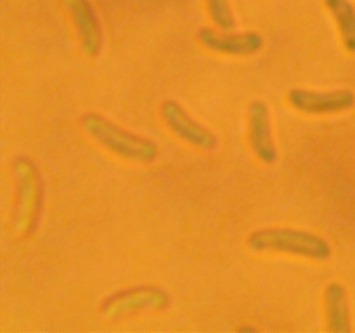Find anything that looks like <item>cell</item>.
I'll list each match as a JSON object with an SVG mask.
<instances>
[{
	"instance_id": "4",
	"label": "cell",
	"mask_w": 355,
	"mask_h": 333,
	"mask_svg": "<svg viewBox=\"0 0 355 333\" xmlns=\"http://www.w3.org/2000/svg\"><path fill=\"white\" fill-rule=\"evenodd\" d=\"M170 302L172 300L166 290L151 284H142V287L120 290L106 297L101 304V312L104 318L116 321L135 312L165 311L170 307Z\"/></svg>"
},
{
	"instance_id": "11",
	"label": "cell",
	"mask_w": 355,
	"mask_h": 333,
	"mask_svg": "<svg viewBox=\"0 0 355 333\" xmlns=\"http://www.w3.org/2000/svg\"><path fill=\"white\" fill-rule=\"evenodd\" d=\"M324 2L336 19L345 49L355 52V7L349 0H324Z\"/></svg>"
},
{
	"instance_id": "6",
	"label": "cell",
	"mask_w": 355,
	"mask_h": 333,
	"mask_svg": "<svg viewBox=\"0 0 355 333\" xmlns=\"http://www.w3.org/2000/svg\"><path fill=\"white\" fill-rule=\"evenodd\" d=\"M288 101L298 111L311 114H329L350 110L355 104V94L349 89L331 90V92H315L307 89H291Z\"/></svg>"
},
{
	"instance_id": "7",
	"label": "cell",
	"mask_w": 355,
	"mask_h": 333,
	"mask_svg": "<svg viewBox=\"0 0 355 333\" xmlns=\"http://www.w3.org/2000/svg\"><path fill=\"white\" fill-rule=\"evenodd\" d=\"M62 3L75 23L82 51L89 58L99 56L103 49V28L92 3L89 0H62Z\"/></svg>"
},
{
	"instance_id": "10",
	"label": "cell",
	"mask_w": 355,
	"mask_h": 333,
	"mask_svg": "<svg viewBox=\"0 0 355 333\" xmlns=\"http://www.w3.org/2000/svg\"><path fill=\"white\" fill-rule=\"evenodd\" d=\"M324 300L329 332L349 333L352 326H350L349 298H347L345 288L340 283H329L326 288Z\"/></svg>"
},
{
	"instance_id": "5",
	"label": "cell",
	"mask_w": 355,
	"mask_h": 333,
	"mask_svg": "<svg viewBox=\"0 0 355 333\" xmlns=\"http://www.w3.org/2000/svg\"><path fill=\"white\" fill-rule=\"evenodd\" d=\"M162 117L165 123L172 128L173 134L179 135L189 144L198 146L201 149H214L218 139L214 132L198 120H194L186 111V108L173 99H166L162 103Z\"/></svg>"
},
{
	"instance_id": "12",
	"label": "cell",
	"mask_w": 355,
	"mask_h": 333,
	"mask_svg": "<svg viewBox=\"0 0 355 333\" xmlns=\"http://www.w3.org/2000/svg\"><path fill=\"white\" fill-rule=\"evenodd\" d=\"M208 12H210L211 19L217 24L220 30L227 31L236 26V19L232 16V10L229 7L227 0H207Z\"/></svg>"
},
{
	"instance_id": "3",
	"label": "cell",
	"mask_w": 355,
	"mask_h": 333,
	"mask_svg": "<svg viewBox=\"0 0 355 333\" xmlns=\"http://www.w3.org/2000/svg\"><path fill=\"white\" fill-rule=\"evenodd\" d=\"M248 246L255 252H281L326 260L331 255L328 241L315 232L291 228H266L253 231L248 236Z\"/></svg>"
},
{
	"instance_id": "8",
	"label": "cell",
	"mask_w": 355,
	"mask_h": 333,
	"mask_svg": "<svg viewBox=\"0 0 355 333\" xmlns=\"http://www.w3.org/2000/svg\"><path fill=\"white\" fill-rule=\"evenodd\" d=\"M248 134L250 144L257 158L263 163H274L277 158V149L274 144L270 130L269 106L262 99H255L248 106Z\"/></svg>"
},
{
	"instance_id": "2",
	"label": "cell",
	"mask_w": 355,
	"mask_h": 333,
	"mask_svg": "<svg viewBox=\"0 0 355 333\" xmlns=\"http://www.w3.org/2000/svg\"><path fill=\"white\" fill-rule=\"evenodd\" d=\"M80 121L87 134L92 135L99 144L121 158L134 160V162H153L158 156V146L155 141L125 130L96 111L82 114Z\"/></svg>"
},
{
	"instance_id": "13",
	"label": "cell",
	"mask_w": 355,
	"mask_h": 333,
	"mask_svg": "<svg viewBox=\"0 0 355 333\" xmlns=\"http://www.w3.org/2000/svg\"><path fill=\"white\" fill-rule=\"evenodd\" d=\"M239 332H257V328H253V326H239Z\"/></svg>"
},
{
	"instance_id": "9",
	"label": "cell",
	"mask_w": 355,
	"mask_h": 333,
	"mask_svg": "<svg viewBox=\"0 0 355 333\" xmlns=\"http://www.w3.org/2000/svg\"><path fill=\"white\" fill-rule=\"evenodd\" d=\"M198 38L205 47L231 56H252L259 52L263 45L262 35L257 33V31L218 35L210 28L203 26L198 31Z\"/></svg>"
},
{
	"instance_id": "1",
	"label": "cell",
	"mask_w": 355,
	"mask_h": 333,
	"mask_svg": "<svg viewBox=\"0 0 355 333\" xmlns=\"http://www.w3.org/2000/svg\"><path fill=\"white\" fill-rule=\"evenodd\" d=\"M12 172L16 177V207L12 210V228L19 236L26 238L37 231L44 207V180L40 170L28 156L12 160Z\"/></svg>"
}]
</instances>
